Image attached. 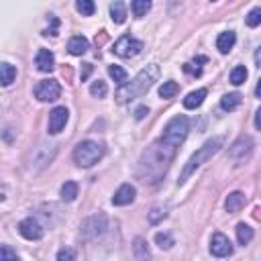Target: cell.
Here are the masks:
<instances>
[{"mask_svg":"<svg viewBox=\"0 0 261 261\" xmlns=\"http://www.w3.org/2000/svg\"><path fill=\"white\" fill-rule=\"evenodd\" d=\"M176 147L163 143L161 139L153 143L149 149L143 153V157L139 160V167H137V176L141 178V181H147V184H155L165 172L172 160L176 157Z\"/></svg>","mask_w":261,"mask_h":261,"instance_id":"cell-1","label":"cell"},{"mask_svg":"<svg viewBox=\"0 0 261 261\" xmlns=\"http://www.w3.org/2000/svg\"><path fill=\"white\" fill-rule=\"evenodd\" d=\"M157 76H160V67H157L155 63L143 67L131 84H124V86H120L117 90V94H115L117 102H119V104H127V102H131L135 98H141L143 94L149 92V88L157 80Z\"/></svg>","mask_w":261,"mask_h":261,"instance_id":"cell-2","label":"cell"},{"mask_svg":"<svg viewBox=\"0 0 261 261\" xmlns=\"http://www.w3.org/2000/svg\"><path fill=\"white\" fill-rule=\"evenodd\" d=\"M224 145V137H212V139H208L206 143H204L200 149L194 153L188 160V163L184 165V169H181V174H180V180H178V184L181 186L184 184V181L196 172V169L204 163V161H208L212 155H217L219 151H221V147Z\"/></svg>","mask_w":261,"mask_h":261,"instance_id":"cell-3","label":"cell"},{"mask_svg":"<svg viewBox=\"0 0 261 261\" xmlns=\"http://www.w3.org/2000/svg\"><path fill=\"white\" fill-rule=\"evenodd\" d=\"M102 155H104V145L88 139L78 143V147L74 149V161L78 167H92L102 160Z\"/></svg>","mask_w":261,"mask_h":261,"instance_id":"cell-4","label":"cell"},{"mask_svg":"<svg viewBox=\"0 0 261 261\" xmlns=\"http://www.w3.org/2000/svg\"><path fill=\"white\" fill-rule=\"evenodd\" d=\"M188 131H190V122H188V119L184 117V115H178V117H174L172 120H169L167 124H165V129H163V135H161V141L163 143H167V145H172V147H178L186 141V137H188Z\"/></svg>","mask_w":261,"mask_h":261,"instance_id":"cell-5","label":"cell"},{"mask_svg":"<svg viewBox=\"0 0 261 261\" xmlns=\"http://www.w3.org/2000/svg\"><path fill=\"white\" fill-rule=\"evenodd\" d=\"M106 229H108V221H106L104 214L98 212V214H94V217H90L82 222L80 235H82L84 241H96L106 233Z\"/></svg>","mask_w":261,"mask_h":261,"instance_id":"cell-6","label":"cell"},{"mask_svg":"<svg viewBox=\"0 0 261 261\" xmlns=\"http://www.w3.org/2000/svg\"><path fill=\"white\" fill-rule=\"evenodd\" d=\"M141 49H143V43L131 35H122L115 43V47H112V51L117 55H120V58H135V55L141 53Z\"/></svg>","mask_w":261,"mask_h":261,"instance_id":"cell-7","label":"cell"},{"mask_svg":"<svg viewBox=\"0 0 261 261\" xmlns=\"http://www.w3.org/2000/svg\"><path fill=\"white\" fill-rule=\"evenodd\" d=\"M35 96L41 102H55L61 96V86L58 80H43L35 88Z\"/></svg>","mask_w":261,"mask_h":261,"instance_id":"cell-8","label":"cell"},{"mask_svg":"<svg viewBox=\"0 0 261 261\" xmlns=\"http://www.w3.org/2000/svg\"><path fill=\"white\" fill-rule=\"evenodd\" d=\"M251 153H253V139L251 137H239L229 149V157L235 161H245L251 157Z\"/></svg>","mask_w":261,"mask_h":261,"instance_id":"cell-9","label":"cell"},{"mask_svg":"<svg viewBox=\"0 0 261 261\" xmlns=\"http://www.w3.org/2000/svg\"><path fill=\"white\" fill-rule=\"evenodd\" d=\"M210 253L214 257H229L233 253V243L229 241V237L222 233H214L210 239Z\"/></svg>","mask_w":261,"mask_h":261,"instance_id":"cell-10","label":"cell"},{"mask_svg":"<svg viewBox=\"0 0 261 261\" xmlns=\"http://www.w3.org/2000/svg\"><path fill=\"white\" fill-rule=\"evenodd\" d=\"M19 233L25 237V239H29V241H39L41 237L45 235L43 226H41L35 219H25V221H20V222H19Z\"/></svg>","mask_w":261,"mask_h":261,"instance_id":"cell-11","label":"cell"},{"mask_svg":"<svg viewBox=\"0 0 261 261\" xmlns=\"http://www.w3.org/2000/svg\"><path fill=\"white\" fill-rule=\"evenodd\" d=\"M67 119H70V112H67L65 106H55L49 112V133L51 135H58L63 131Z\"/></svg>","mask_w":261,"mask_h":261,"instance_id":"cell-12","label":"cell"},{"mask_svg":"<svg viewBox=\"0 0 261 261\" xmlns=\"http://www.w3.org/2000/svg\"><path fill=\"white\" fill-rule=\"evenodd\" d=\"M135 196H137V190H135V186L122 184L115 192V196H112V204H115V206H127V204H131L135 200Z\"/></svg>","mask_w":261,"mask_h":261,"instance_id":"cell-13","label":"cell"},{"mask_svg":"<svg viewBox=\"0 0 261 261\" xmlns=\"http://www.w3.org/2000/svg\"><path fill=\"white\" fill-rule=\"evenodd\" d=\"M35 65H37V70L39 72H51L53 67H55V58H53V53L49 49H39L37 55H35Z\"/></svg>","mask_w":261,"mask_h":261,"instance_id":"cell-14","label":"cell"},{"mask_svg":"<svg viewBox=\"0 0 261 261\" xmlns=\"http://www.w3.org/2000/svg\"><path fill=\"white\" fill-rule=\"evenodd\" d=\"M133 253L137 257V261H149L151 259V249H149V243H147L143 237H137L133 241Z\"/></svg>","mask_w":261,"mask_h":261,"instance_id":"cell-15","label":"cell"},{"mask_svg":"<svg viewBox=\"0 0 261 261\" xmlns=\"http://www.w3.org/2000/svg\"><path fill=\"white\" fill-rule=\"evenodd\" d=\"M245 194L243 192H233V194H229L226 196V200H224V208H226V212H239L243 206H245Z\"/></svg>","mask_w":261,"mask_h":261,"instance_id":"cell-16","label":"cell"},{"mask_svg":"<svg viewBox=\"0 0 261 261\" xmlns=\"http://www.w3.org/2000/svg\"><path fill=\"white\" fill-rule=\"evenodd\" d=\"M235 41H237L235 33L233 31H224V33H221L219 39H217V47H219L221 53H229L235 47Z\"/></svg>","mask_w":261,"mask_h":261,"instance_id":"cell-17","label":"cell"},{"mask_svg":"<svg viewBox=\"0 0 261 261\" xmlns=\"http://www.w3.org/2000/svg\"><path fill=\"white\" fill-rule=\"evenodd\" d=\"M67 51L72 55H84L88 51V39L82 37V35H76L67 41Z\"/></svg>","mask_w":261,"mask_h":261,"instance_id":"cell-18","label":"cell"},{"mask_svg":"<svg viewBox=\"0 0 261 261\" xmlns=\"http://www.w3.org/2000/svg\"><path fill=\"white\" fill-rule=\"evenodd\" d=\"M204 98H206V90H204V88H198V90L190 92V94L184 98V106H186L188 110H194V108H198V106L202 104Z\"/></svg>","mask_w":261,"mask_h":261,"instance_id":"cell-19","label":"cell"},{"mask_svg":"<svg viewBox=\"0 0 261 261\" xmlns=\"http://www.w3.org/2000/svg\"><path fill=\"white\" fill-rule=\"evenodd\" d=\"M110 19L117 22V25H122L124 20H127V6H124V2H112L110 4Z\"/></svg>","mask_w":261,"mask_h":261,"instance_id":"cell-20","label":"cell"},{"mask_svg":"<svg viewBox=\"0 0 261 261\" xmlns=\"http://www.w3.org/2000/svg\"><path fill=\"white\" fill-rule=\"evenodd\" d=\"M15 78H17L15 65H10V63H0V84H2V86H10V84L15 82Z\"/></svg>","mask_w":261,"mask_h":261,"instance_id":"cell-21","label":"cell"},{"mask_svg":"<svg viewBox=\"0 0 261 261\" xmlns=\"http://www.w3.org/2000/svg\"><path fill=\"white\" fill-rule=\"evenodd\" d=\"M241 100H243V96L239 94V92H233V94H224L222 96V100H221V106H222V110H235L237 106L241 104Z\"/></svg>","mask_w":261,"mask_h":261,"instance_id":"cell-22","label":"cell"},{"mask_svg":"<svg viewBox=\"0 0 261 261\" xmlns=\"http://www.w3.org/2000/svg\"><path fill=\"white\" fill-rule=\"evenodd\" d=\"M253 239V229L249 224L245 222H239L237 224V241H239L241 245H247V243H251Z\"/></svg>","mask_w":261,"mask_h":261,"instance_id":"cell-23","label":"cell"},{"mask_svg":"<svg viewBox=\"0 0 261 261\" xmlns=\"http://www.w3.org/2000/svg\"><path fill=\"white\" fill-rule=\"evenodd\" d=\"M78 196V184L76 181H65L61 186V200L63 202H74Z\"/></svg>","mask_w":261,"mask_h":261,"instance_id":"cell-24","label":"cell"},{"mask_svg":"<svg viewBox=\"0 0 261 261\" xmlns=\"http://www.w3.org/2000/svg\"><path fill=\"white\" fill-rule=\"evenodd\" d=\"M108 74H110L112 80H115L117 84H120V86H124V84H127V80H129L127 72H124L120 65H110V67H108Z\"/></svg>","mask_w":261,"mask_h":261,"instance_id":"cell-25","label":"cell"},{"mask_svg":"<svg viewBox=\"0 0 261 261\" xmlns=\"http://www.w3.org/2000/svg\"><path fill=\"white\" fill-rule=\"evenodd\" d=\"M131 8H133V15L137 19H141V17H145L147 13H149L151 2H149V0H135V2L131 4Z\"/></svg>","mask_w":261,"mask_h":261,"instance_id":"cell-26","label":"cell"},{"mask_svg":"<svg viewBox=\"0 0 261 261\" xmlns=\"http://www.w3.org/2000/svg\"><path fill=\"white\" fill-rule=\"evenodd\" d=\"M76 8H78V13H80L82 17H92L94 10H96V6H94L92 0H78V2H76Z\"/></svg>","mask_w":261,"mask_h":261,"instance_id":"cell-27","label":"cell"},{"mask_svg":"<svg viewBox=\"0 0 261 261\" xmlns=\"http://www.w3.org/2000/svg\"><path fill=\"white\" fill-rule=\"evenodd\" d=\"M245 80H247V70H245V65H237L235 70L231 72V84L241 86Z\"/></svg>","mask_w":261,"mask_h":261,"instance_id":"cell-28","label":"cell"},{"mask_svg":"<svg viewBox=\"0 0 261 261\" xmlns=\"http://www.w3.org/2000/svg\"><path fill=\"white\" fill-rule=\"evenodd\" d=\"M155 243L160 245L161 249H165V251H167V249H172V247L176 245L174 237L169 235V233H157V235H155Z\"/></svg>","mask_w":261,"mask_h":261,"instance_id":"cell-29","label":"cell"},{"mask_svg":"<svg viewBox=\"0 0 261 261\" xmlns=\"http://www.w3.org/2000/svg\"><path fill=\"white\" fill-rule=\"evenodd\" d=\"M178 90H180V86L176 84V82H163L161 84V88H160V96L161 98H172V96H176L178 94Z\"/></svg>","mask_w":261,"mask_h":261,"instance_id":"cell-30","label":"cell"},{"mask_svg":"<svg viewBox=\"0 0 261 261\" xmlns=\"http://www.w3.org/2000/svg\"><path fill=\"white\" fill-rule=\"evenodd\" d=\"M90 94H92L94 98H104L108 94V88H106V82H92V86H90Z\"/></svg>","mask_w":261,"mask_h":261,"instance_id":"cell-31","label":"cell"},{"mask_svg":"<svg viewBox=\"0 0 261 261\" xmlns=\"http://www.w3.org/2000/svg\"><path fill=\"white\" fill-rule=\"evenodd\" d=\"M245 22L249 27H259L261 25V6H255L249 10V15L245 17Z\"/></svg>","mask_w":261,"mask_h":261,"instance_id":"cell-32","label":"cell"},{"mask_svg":"<svg viewBox=\"0 0 261 261\" xmlns=\"http://www.w3.org/2000/svg\"><path fill=\"white\" fill-rule=\"evenodd\" d=\"M167 217V208H163V206H155L151 212H149V222L151 224H157L160 221H163Z\"/></svg>","mask_w":261,"mask_h":261,"instance_id":"cell-33","label":"cell"},{"mask_svg":"<svg viewBox=\"0 0 261 261\" xmlns=\"http://www.w3.org/2000/svg\"><path fill=\"white\" fill-rule=\"evenodd\" d=\"M0 261H20V259H19V255L13 251V247L2 245V249H0Z\"/></svg>","mask_w":261,"mask_h":261,"instance_id":"cell-34","label":"cell"},{"mask_svg":"<svg viewBox=\"0 0 261 261\" xmlns=\"http://www.w3.org/2000/svg\"><path fill=\"white\" fill-rule=\"evenodd\" d=\"M58 261H76V249H72V247H63V249H60Z\"/></svg>","mask_w":261,"mask_h":261,"instance_id":"cell-35","label":"cell"},{"mask_svg":"<svg viewBox=\"0 0 261 261\" xmlns=\"http://www.w3.org/2000/svg\"><path fill=\"white\" fill-rule=\"evenodd\" d=\"M147 115H149V108H147V106H139L137 110H135V119H137V120H143Z\"/></svg>","mask_w":261,"mask_h":261,"instance_id":"cell-36","label":"cell"},{"mask_svg":"<svg viewBox=\"0 0 261 261\" xmlns=\"http://www.w3.org/2000/svg\"><path fill=\"white\" fill-rule=\"evenodd\" d=\"M92 74V63H84V72H82V80H86V78Z\"/></svg>","mask_w":261,"mask_h":261,"instance_id":"cell-37","label":"cell"},{"mask_svg":"<svg viewBox=\"0 0 261 261\" xmlns=\"http://www.w3.org/2000/svg\"><path fill=\"white\" fill-rule=\"evenodd\" d=\"M255 127L261 131V108L257 110V115H255Z\"/></svg>","mask_w":261,"mask_h":261,"instance_id":"cell-38","label":"cell"},{"mask_svg":"<svg viewBox=\"0 0 261 261\" xmlns=\"http://www.w3.org/2000/svg\"><path fill=\"white\" fill-rule=\"evenodd\" d=\"M255 61H257V67L261 70V47L257 49V53H255Z\"/></svg>","mask_w":261,"mask_h":261,"instance_id":"cell-39","label":"cell"},{"mask_svg":"<svg viewBox=\"0 0 261 261\" xmlns=\"http://www.w3.org/2000/svg\"><path fill=\"white\" fill-rule=\"evenodd\" d=\"M255 94H257V98H261V80H259V84L255 88Z\"/></svg>","mask_w":261,"mask_h":261,"instance_id":"cell-40","label":"cell"}]
</instances>
